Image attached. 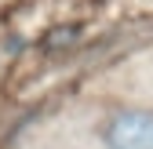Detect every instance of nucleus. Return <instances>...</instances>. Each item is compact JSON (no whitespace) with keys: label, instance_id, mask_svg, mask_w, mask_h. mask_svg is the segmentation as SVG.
Segmentation results:
<instances>
[{"label":"nucleus","instance_id":"f257e3e1","mask_svg":"<svg viewBox=\"0 0 153 149\" xmlns=\"http://www.w3.org/2000/svg\"><path fill=\"white\" fill-rule=\"evenodd\" d=\"M106 149H153V113L146 109H120L102 127Z\"/></svg>","mask_w":153,"mask_h":149}]
</instances>
